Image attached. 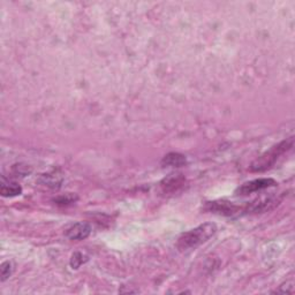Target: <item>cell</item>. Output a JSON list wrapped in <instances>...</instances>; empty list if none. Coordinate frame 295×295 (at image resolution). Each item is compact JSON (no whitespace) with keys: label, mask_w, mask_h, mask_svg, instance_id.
Listing matches in <instances>:
<instances>
[{"label":"cell","mask_w":295,"mask_h":295,"mask_svg":"<svg viewBox=\"0 0 295 295\" xmlns=\"http://www.w3.org/2000/svg\"><path fill=\"white\" fill-rule=\"evenodd\" d=\"M217 232V225L213 223H206L200 225L186 233H182L176 241V248L180 252L193 251L206 244L209 239Z\"/></svg>","instance_id":"6da1fadb"},{"label":"cell","mask_w":295,"mask_h":295,"mask_svg":"<svg viewBox=\"0 0 295 295\" xmlns=\"http://www.w3.org/2000/svg\"><path fill=\"white\" fill-rule=\"evenodd\" d=\"M293 145H294V137H290L289 140L280 142L279 144L272 147L268 152H265L264 155H262L261 157H258L256 161L253 162V164L251 165V171L262 172L270 169L277 162V159H278L283 154H285V152L291 150V149L293 148Z\"/></svg>","instance_id":"7a4b0ae2"},{"label":"cell","mask_w":295,"mask_h":295,"mask_svg":"<svg viewBox=\"0 0 295 295\" xmlns=\"http://www.w3.org/2000/svg\"><path fill=\"white\" fill-rule=\"evenodd\" d=\"M276 186H277V181L275 179H271V178L256 179V180H252V181L249 182H246L242 186L239 187L235 194L240 196H246V195H249V194L259 192V190L270 188V187H276Z\"/></svg>","instance_id":"3957f363"},{"label":"cell","mask_w":295,"mask_h":295,"mask_svg":"<svg viewBox=\"0 0 295 295\" xmlns=\"http://www.w3.org/2000/svg\"><path fill=\"white\" fill-rule=\"evenodd\" d=\"M91 226L88 223L80 221V223H76L67 228L65 232V235L66 238L72 241H81L88 238L91 234Z\"/></svg>","instance_id":"277c9868"},{"label":"cell","mask_w":295,"mask_h":295,"mask_svg":"<svg viewBox=\"0 0 295 295\" xmlns=\"http://www.w3.org/2000/svg\"><path fill=\"white\" fill-rule=\"evenodd\" d=\"M279 202V200L275 196L266 197V199L262 200H256L254 202L249 203L247 207H246V212H264V211H268L272 209L273 207L277 206Z\"/></svg>","instance_id":"5b68a950"},{"label":"cell","mask_w":295,"mask_h":295,"mask_svg":"<svg viewBox=\"0 0 295 295\" xmlns=\"http://www.w3.org/2000/svg\"><path fill=\"white\" fill-rule=\"evenodd\" d=\"M207 210L212 211V212H217L220 214H226V216H232L237 211L240 210V208L234 206L230 202H224V201H219V202H210L208 203Z\"/></svg>","instance_id":"8992f818"},{"label":"cell","mask_w":295,"mask_h":295,"mask_svg":"<svg viewBox=\"0 0 295 295\" xmlns=\"http://www.w3.org/2000/svg\"><path fill=\"white\" fill-rule=\"evenodd\" d=\"M161 164L163 168H181L187 164V158L178 152H169L164 156Z\"/></svg>","instance_id":"52a82bcc"},{"label":"cell","mask_w":295,"mask_h":295,"mask_svg":"<svg viewBox=\"0 0 295 295\" xmlns=\"http://www.w3.org/2000/svg\"><path fill=\"white\" fill-rule=\"evenodd\" d=\"M183 183H185V178L181 174L179 175H169L168 178H165L161 182V186L164 192H174L178 188H180Z\"/></svg>","instance_id":"ba28073f"},{"label":"cell","mask_w":295,"mask_h":295,"mask_svg":"<svg viewBox=\"0 0 295 295\" xmlns=\"http://www.w3.org/2000/svg\"><path fill=\"white\" fill-rule=\"evenodd\" d=\"M22 193V188L19 183L12 182V181H5V179H2L1 186H0V194L3 197H14L17 195H21Z\"/></svg>","instance_id":"9c48e42d"},{"label":"cell","mask_w":295,"mask_h":295,"mask_svg":"<svg viewBox=\"0 0 295 295\" xmlns=\"http://www.w3.org/2000/svg\"><path fill=\"white\" fill-rule=\"evenodd\" d=\"M62 176L61 174H58L57 172L46 173V174H42L40 178V182L42 185L48 187V188H59L62 183Z\"/></svg>","instance_id":"30bf717a"},{"label":"cell","mask_w":295,"mask_h":295,"mask_svg":"<svg viewBox=\"0 0 295 295\" xmlns=\"http://www.w3.org/2000/svg\"><path fill=\"white\" fill-rule=\"evenodd\" d=\"M13 269V263L10 261H5L2 263L1 268H0V270H1V282H6L12 276Z\"/></svg>","instance_id":"8fae6325"},{"label":"cell","mask_w":295,"mask_h":295,"mask_svg":"<svg viewBox=\"0 0 295 295\" xmlns=\"http://www.w3.org/2000/svg\"><path fill=\"white\" fill-rule=\"evenodd\" d=\"M86 256H84L82 253H75L73 254L72 258H71V266L72 269H79L83 263L86 262Z\"/></svg>","instance_id":"7c38bea8"},{"label":"cell","mask_w":295,"mask_h":295,"mask_svg":"<svg viewBox=\"0 0 295 295\" xmlns=\"http://www.w3.org/2000/svg\"><path fill=\"white\" fill-rule=\"evenodd\" d=\"M78 200V196L73 195V194H66L65 196H59L54 200V202L57 204H61V206H67V204L74 203Z\"/></svg>","instance_id":"4fadbf2b"},{"label":"cell","mask_w":295,"mask_h":295,"mask_svg":"<svg viewBox=\"0 0 295 295\" xmlns=\"http://www.w3.org/2000/svg\"><path fill=\"white\" fill-rule=\"evenodd\" d=\"M13 172L15 173L16 176H19V175L26 176L28 174H30V173H31V169L29 168V166H27V165L16 164V165L13 166Z\"/></svg>","instance_id":"5bb4252c"},{"label":"cell","mask_w":295,"mask_h":295,"mask_svg":"<svg viewBox=\"0 0 295 295\" xmlns=\"http://www.w3.org/2000/svg\"><path fill=\"white\" fill-rule=\"evenodd\" d=\"M294 292V284L293 280L291 282L284 284V285L279 286L278 290L275 291V293H279V294H285V293H293Z\"/></svg>","instance_id":"9a60e30c"}]
</instances>
